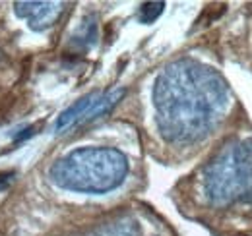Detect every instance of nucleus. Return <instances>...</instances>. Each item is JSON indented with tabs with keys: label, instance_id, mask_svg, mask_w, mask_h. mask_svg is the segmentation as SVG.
I'll list each match as a JSON object with an SVG mask.
<instances>
[{
	"label": "nucleus",
	"instance_id": "0eeeda50",
	"mask_svg": "<svg viewBox=\"0 0 252 236\" xmlns=\"http://www.w3.org/2000/svg\"><path fill=\"white\" fill-rule=\"evenodd\" d=\"M92 236H142V231L134 219L126 217V219H119L115 223H109L97 229Z\"/></svg>",
	"mask_w": 252,
	"mask_h": 236
},
{
	"label": "nucleus",
	"instance_id": "f03ea898",
	"mask_svg": "<svg viewBox=\"0 0 252 236\" xmlns=\"http://www.w3.org/2000/svg\"><path fill=\"white\" fill-rule=\"evenodd\" d=\"M128 171V159L119 149L80 148L61 157L51 167V180L70 192L107 194L125 182Z\"/></svg>",
	"mask_w": 252,
	"mask_h": 236
},
{
	"label": "nucleus",
	"instance_id": "7ed1b4c3",
	"mask_svg": "<svg viewBox=\"0 0 252 236\" xmlns=\"http://www.w3.org/2000/svg\"><path fill=\"white\" fill-rule=\"evenodd\" d=\"M202 196L214 207L252 206V138L225 146L204 167Z\"/></svg>",
	"mask_w": 252,
	"mask_h": 236
},
{
	"label": "nucleus",
	"instance_id": "1a4fd4ad",
	"mask_svg": "<svg viewBox=\"0 0 252 236\" xmlns=\"http://www.w3.org/2000/svg\"><path fill=\"white\" fill-rule=\"evenodd\" d=\"M14 180V173H0V192L6 190Z\"/></svg>",
	"mask_w": 252,
	"mask_h": 236
},
{
	"label": "nucleus",
	"instance_id": "423d86ee",
	"mask_svg": "<svg viewBox=\"0 0 252 236\" xmlns=\"http://www.w3.org/2000/svg\"><path fill=\"white\" fill-rule=\"evenodd\" d=\"M125 89L119 88V89H113V91H109L107 95H99L97 97V101H95L94 105H92V109L84 115V118L78 122V126L80 124H88V122H94L97 118H101L103 115H107L123 97H125Z\"/></svg>",
	"mask_w": 252,
	"mask_h": 236
},
{
	"label": "nucleus",
	"instance_id": "39448f33",
	"mask_svg": "<svg viewBox=\"0 0 252 236\" xmlns=\"http://www.w3.org/2000/svg\"><path fill=\"white\" fill-rule=\"evenodd\" d=\"M97 97H99L97 93H90V95L78 99L72 107H68L63 115L59 117V120H57V124H55V132L61 134V132H64V130H70V128L78 126V122H80V120L84 118V115L92 109V105L97 101Z\"/></svg>",
	"mask_w": 252,
	"mask_h": 236
},
{
	"label": "nucleus",
	"instance_id": "f257e3e1",
	"mask_svg": "<svg viewBox=\"0 0 252 236\" xmlns=\"http://www.w3.org/2000/svg\"><path fill=\"white\" fill-rule=\"evenodd\" d=\"M231 105L227 82L196 60L183 59L163 68L154 86L159 134L177 146L204 140L225 118Z\"/></svg>",
	"mask_w": 252,
	"mask_h": 236
},
{
	"label": "nucleus",
	"instance_id": "20e7f679",
	"mask_svg": "<svg viewBox=\"0 0 252 236\" xmlns=\"http://www.w3.org/2000/svg\"><path fill=\"white\" fill-rule=\"evenodd\" d=\"M63 2H18L16 14L30 22L33 30L41 31L51 28L63 14Z\"/></svg>",
	"mask_w": 252,
	"mask_h": 236
},
{
	"label": "nucleus",
	"instance_id": "6e6552de",
	"mask_svg": "<svg viewBox=\"0 0 252 236\" xmlns=\"http://www.w3.org/2000/svg\"><path fill=\"white\" fill-rule=\"evenodd\" d=\"M163 8H165L163 2H148V4H144L142 10H140V20H142L144 24L156 22L159 16L163 14Z\"/></svg>",
	"mask_w": 252,
	"mask_h": 236
}]
</instances>
